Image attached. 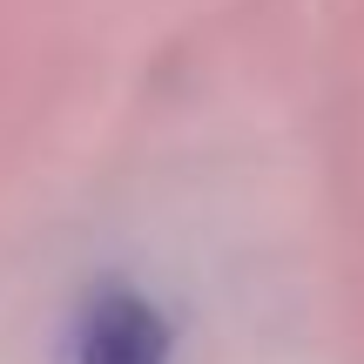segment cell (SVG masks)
<instances>
[{"mask_svg": "<svg viewBox=\"0 0 364 364\" xmlns=\"http://www.w3.org/2000/svg\"><path fill=\"white\" fill-rule=\"evenodd\" d=\"M75 364H169V317L129 284H102L81 304Z\"/></svg>", "mask_w": 364, "mask_h": 364, "instance_id": "cell-1", "label": "cell"}]
</instances>
